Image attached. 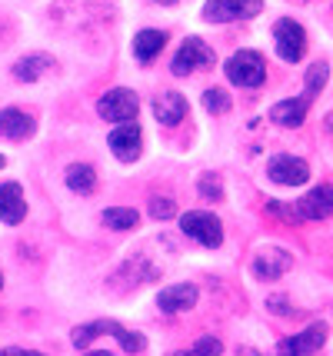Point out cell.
Here are the masks:
<instances>
[{
	"mask_svg": "<svg viewBox=\"0 0 333 356\" xmlns=\"http://www.w3.org/2000/svg\"><path fill=\"white\" fill-rule=\"evenodd\" d=\"M0 356H44V353H37V350H7V353H0Z\"/></svg>",
	"mask_w": 333,
	"mask_h": 356,
	"instance_id": "cell-28",
	"label": "cell"
},
{
	"mask_svg": "<svg viewBox=\"0 0 333 356\" xmlns=\"http://www.w3.org/2000/svg\"><path fill=\"white\" fill-rule=\"evenodd\" d=\"M240 356H263V353H257V350H240Z\"/></svg>",
	"mask_w": 333,
	"mask_h": 356,
	"instance_id": "cell-30",
	"label": "cell"
},
{
	"mask_svg": "<svg viewBox=\"0 0 333 356\" xmlns=\"http://www.w3.org/2000/svg\"><path fill=\"white\" fill-rule=\"evenodd\" d=\"M197 303V286L193 283H174V286H163L157 296V307L163 313H180V310H190Z\"/></svg>",
	"mask_w": 333,
	"mask_h": 356,
	"instance_id": "cell-13",
	"label": "cell"
},
{
	"mask_svg": "<svg viewBox=\"0 0 333 356\" xmlns=\"http://www.w3.org/2000/svg\"><path fill=\"white\" fill-rule=\"evenodd\" d=\"M137 110H140V100L133 90H124V87H113L100 97L97 104V113L111 124H127V120H137Z\"/></svg>",
	"mask_w": 333,
	"mask_h": 356,
	"instance_id": "cell-3",
	"label": "cell"
},
{
	"mask_svg": "<svg viewBox=\"0 0 333 356\" xmlns=\"http://www.w3.org/2000/svg\"><path fill=\"white\" fill-rule=\"evenodd\" d=\"M273 44H277V54L280 60L286 63H297L307 50V33L297 20H277L273 24Z\"/></svg>",
	"mask_w": 333,
	"mask_h": 356,
	"instance_id": "cell-6",
	"label": "cell"
},
{
	"mask_svg": "<svg viewBox=\"0 0 333 356\" xmlns=\"http://www.w3.org/2000/svg\"><path fill=\"white\" fill-rule=\"evenodd\" d=\"M177 213V203L170 197H154L150 200V217L154 220H170Z\"/></svg>",
	"mask_w": 333,
	"mask_h": 356,
	"instance_id": "cell-26",
	"label": "cell"
},
{
	"mask_svg": "<svg viewBox=\"0 0 333 356\" xmlns=\"http://www.w3.org/2000/svg\"><path fill=\"white\" fill-rule=\"evenodd\" d=\"M104 333L117 337V340H120V346H124L127 353H140L143 346H147V340H143L140 333H130V330H124V326L113 323V320H97V323L77 326V330L70 333V340H74V346H77V350H83V346H90V343H94V337H104Z\"/></svg>",
	"mask_w": 333,
	"mask_h": 356,
	"instance_id": "cell-1",
	"label": "cell"
},
{
	"mask_svg": "<svg viewBox=\"0 0 333 356\" xmlns=\"http://www.w3.org/2000/svg\"><path fill=\"white\" fill-rule=\"evenodd\" d=\"M154 3H177V0H154Z\"/></svg>",
	"mask_w": 333,
	"mask_h": 356,
	"instance_id": "cell-31",
	"label": "cell"
},
{
	"mask_svg": "<svg viewBox=\"0 0 333 356\" xmlns=\"http://www.w3.org/2000/svg\"><path fill=\"white\" fill-rule=\"evenodd\" d=\"M33 134V117L24 110H0V137L7 140H27Z\"/></svg>",
	"mask_w": 333,
	"mask_h": 356,
	"instance_id": "cell-16",
	"label": "cell"
},
{
	"mask_svg": "<svg viewBox=\"0 0 333 356\" xmlns=\"http://www.w3.org/2000/svg\"><path fill=\"white\" fill-rule=\"evenodd\" d=\"M213 50L200 40V37H187L180 50L174 54V60H170V70H174L177 77H187L193 70H200V67H213Z\"/></svg>",
	"mask_w": 333,
	"mask_h": 356,
	"instance_id": "cell-5",
	"label": "cell"
},
{
	"mask_svg": "<svg viewBox=\"0 0 333 356\" xmlns=\"http://www.w3.org/2000/svg\"><path fill=\"white\" fill-rule=\"evenodd\" d=\"M327 74H330V63H327V60L314 63V67L307 70V97H314L317 90H323V87H327Z\"/></svg>",
	"mask_w": 333,
	"mask_h": 356,
	"instance_id": "cell-23",
	"label": "cell"
},
{
	"mask_svg": "<svg viewBox=\"0 0 333 356\" xmlns=\"http://www.w3.org/2000/svg\"><path fill=\"white\" fill-rule=\"evenodd\" d=\"M67 186L74 193H94L97 190V173L90 163H70L67 167Z\"/></svg>",
	"mask_w": 333,
	"mask_h": 356,
	"instance_id": "cell-20",
	"label": "cell"
},
{
	"mask_svg": "<svg viewBox=\"0 0 333 356\" xmlns=\"http://www.w3.org/2000/svg\"><path fill=\"white\" fill-rule=\"evenodd\" d=\"M327 340V326H307L297 337H286L280 343V356H314Z\"/></svg>",
	"mask_w": 333,
	"mask_h": 356,
	"instance_id": "cell-10",
	"label": "cell"
},
{
	"mask_svg": "<svg viewBox=\"0 0 333 356\" xmlns=\"http://www.w3.org/2000/svg\"><path fill=\"white\" fill-rule=\"evenodd\" d=\"M0 167H3V156H0Z\"/></svg>",
	"mask_w": 333,
	"mask_h": 356,
	"instance_id": "cell-32",
	"label": "cell"
},
{
	"mask_svg": "<svg viewBox=\"0 0 333 356\" xmlns=\"http://www.w3.org/2000/svg\"><path fill=\"white\" fill-rule=\"evenodd\" d=\"M204 107L210 110V113H227V110H230V93L220 90V87L206 90L204 93Z\"/></svg>",
	"mask_w": 333,
	"mask_h": 356,
	"instance_id": "cell-24",
	"label": "cell"
},
{
	"mask_svg": "<svg viewBox=\"0 0 333 356\" xmlns=\"http://www.w3.org/2000/svg\"><path fill=\"white\" fill-rule=\"evenodd\" d=\"M263 10V0H206L204 17L210 24H227V20H247Z\"/></svg>",
	"mask_w": 333,
	"mask_h": 356,
	"instance_id": "cell-7",
	"label": "cell"
},
{
	"mask_svg": "<svg viewBox=\"0 0 333 356\" xmlns=\"http://www.w3.org/2000/svg\"><path fill=\"white\" fill-rule=\"evenodd\" d=\"M267 210L273 213V217L290 220V223H293V220H300V217H297V210H286V203H280V200H270V203H267Z\"/></svg>",
	"mask_w": 333,
	"mask_h": 356,
	"instance_id": "cell-27",
	"label": "cell"
},
{
	"mask_svg": "<svg viewBox=\"0 0 333 356\" xmlns=\"http://www.w3.org/2000/svg\"><path fill=\"white\" fill-rule=\"evenodd\" d=\"M220 350L223 343L217 337H200L190 350H180V353H170V356H220Z\"/></svg>",
	"mask_w": 333,
	"mask_h": 356,
	"instance_id": "cell-22",
	"label": "cell"
},
{
	"mask_svg": "<svg viewBox=\"0 0 333 356\" xmlns=\"http://www.w3.org/2000/svg\"><path fill=\"white\" fill-rule=\"evenodd\" d=\"M307 107H310V100L307 97H290V100H280V104H273L270 107V120L277 127H300L303 117H307Z\"/></svg>",
	"mask_w": 333,
	"mask_h": 356,
	"instance_id": "cell-15",
	"label": "cell"
},
{
	"mask_svg": "<svg viewBox=\"0 0 333 356\" xmlns=\"http://www.w3.org/2000/svg\"><path fill=\"white\" fill-rule=\"evenodd\" d=\"M154 117H157L163 127H177L187 117V100L174 90L163 93V97H157V104H154Z\"/></svg>",
	"mask_w": 333,
	"mask_h": 356,
	"instance_id": "cell-17",
	"label": "cell"
},
{
	"mask_svg": "<svg viewBox=\"0 0 333 356\" xmlns=\"http://www.w3.org/2000/svg\"><path fill=\"white\" fill-rule=\"evenodd\" d=\"M0 286H3V277H0Z\"/></svg>",
	"mask_w": 333,
	"mask_h": 356,
	"instance_id": "cell-33",
	"label": "cell"
},
{
	"mask_svg": "<svg viewBox=\"0 0 333 356\" xmlns=\"http://www.w3.org/2000/svg\"><path fill=\"white\" fill-rule=\"evenodd\" d=\"M297 217L300 220H327L330 217V184L314 186V190L297 203Z\"/></svg>",
	"mask_w": 333,
	"mask_h": 356,
	"instance_id": "cell-14",
	"label": "cell"
},
{
	"mask_svg": "<svg viewBox=\"0 0 333 356\" xmlns=\"http://www.w3.org/2000/svg\"><path fill=\"white\" fill-rule=\"evenodd\" d=\"M111 150L124 163H130V160H137L140 156V127L133 124V120H127L124 127H117L111 134Z\"/></svg>",
	"mask_w": 333,
	"mask_h": 356,
	"instance_id": "cell-11",
	"label": "cell"
},
{
	"mask_svg": "<svg viewBox=\"0 0 333 356\" xmlns=\"http://www.w3.org/2000/svg\"><path fill=\"white\" fill-rule=\"evenodd\" d=\"M197 190L204 193L206 200H220V197H223L220 177H217V173H200V180H197Z\"/></svg>",
	"mask_w": 333,
	"mask_h": 356,
	"instance_id": "cell-25",
	"label": "cell"
},
{
	"mask_svg": "<svg viewBox=\"0 0 333 356\" xmlns=\"http://www.w3.org/2000/svg\"><path fill=\"white\" fill-rule=\"evenodd\" d=\"M27 217V200H24V190H20V184H3L0 186V220L3 223H10V227H17L20 220Z\"/></svg>",
	"mask_w": 333,
	"mask_h": 356,
	"instance_id": "cell-12",
	"label": "cell"
},
{
	"mask_svg": "<svg viewBox=\"0 0 333 356\" xmlns=\"http://www.w3.org/2000/svg\"><path fill=\"white\" fill-rule=\"evenodd\" d=\"M137 210H127V207H111V210H104V223L113 227V230H133L137 227Z\"/></svg>",
	"mask_w": 333,
	"mask_h": 356,
	"instance_id": "cell-21",
	"label": "cell"
},
{
	"mask_svg": "<svg viewBox=\"0 0 333 356\" xmlns=\"http://www.w3.org/2000/svg\"><path fill=\"white\" fill-rule=\"evenodd\" d=\"M87 356H113V353H107V350H90Z\"/></svg>",
	"mask_w": 333,
	"mask_h": 356,
	"instance_id": "cell-29",
	"label": "cell"
},
{
	"mask_svg": "<svg viewBox=\"0 0 333 356\" xmlns=\"http://www.w3.org/2000/svg\"><path fill=\"white\" fill-rule=\"evenodd\" d=\"M167 44V33L163 31H140L133 37V57L140 63H150L160 57V50Z\"/></svg>",
	"mask_w": 333,
	"mask_h": 356,
	"instance_id": "cell-18",
	"label": "cell"
},
{
	"mask_svg": "<svg viewBox=\"0 0 333 356\" xmlns=\"http://www.w3.org/2000/svg\"><path fill=\"white\" fill-rule=\"evenodd\" d=\"M227 77L234 80L237 87H260L263 80H267V63L263 57L257 54V50H240L234 54L230 60H227Z\"/></svg>",
	"mask_w": 333,
	"mask_h": 356,
	"instance_id": "cell-2",
	"label": "cell"
},
{
	"mask_svg": "<svg viewBox=\"0 0 333 356\" xmlns=\"http://www.w3.org/2000/svg\"><path fill=\"white\" fill-rule=\"evenodd\" d=\"M180 230L187 233L190 240H197L200 247H220L223 243V227L220 220L206 210H190L180 217Z\"/></svg>",
	"mask_w": 333,
	"mask_h": 356,
	"instance_id": "cell-4",
	"label": "cell"
},
{
	"mask_svg": "<svg viewBox=\"0 0 333 356\" xmlns=\"http://www.w3.org/2000/svg\"><path fill=\"white\" fill-rule=\"evenodd\" d=\"M54 67L57 63L44 57V54H33V57H24V60L14 67V77L24 80V83H33V80H40L44 74H54Z\"/></svg>",
	"mask_w": 333,
	"mask_h": 356,
	"instance_id": "cell-19",
	"label": "cell"
},
{
	"mask_svg": "<svg viewBox=\"0 0 333 356\" xmlns=\"http://www.w3.org/2000/svg\"><path fill=\"white\" fill-rule=\"evenodd\" d=\"M267 173H270V180L280 184V186H303L310 180L307 160H300V156H293V154H277L270 160Z\"/></svg>",
	"mask_w": 333,
	"mask_h": 356,
	"instance_id": "cell-8",
	"label": "cell"
},
{
	"mask_svg": "<svg viewBox=\"0 0 333 356\" xmlns=\"http://www.w3.org/2000/svg\"><path fill=\"white\" fill-rule=\"evenodd\" d=\"M254 277L257 280H280L293 266V253H286L284 247H260L254 253Z\"/></svg>",
	"mask_w": 333,
	"mask_h": 356,
	"instance_id": "cell-9",
	"label": "cell"
}]
</instances>
